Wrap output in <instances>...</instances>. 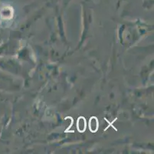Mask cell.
<instances>
[{
	"label": "cell",
	"instance_id": "6da1fadb",
	"mask_svg": "<svg viewBox=\"0 0 154 154\" xmlns=\"http://www.w3.org/2000/svg\"><path fill=\"white\" fill-rule=\"evenodd\" d=\"M88 126H89V129H90L91 132L96 133L99 127V122L96 116L91 117L89 123H88Z\"/></svg>",
	"mask_w": 154,
	"mask_h": 154
},
{
	"label": "cell",
	"instance_id": "7a4b0ae2",
	"mask_svg": "<svg viewBox=\"0 0 154 154\" xmlns=\"http://www.w3.org/2000/svg\"><path fill=\"white\" fill-rule=\"evenodd\" d=\"M87 121L84 116H80L77 121V129L80 133H84L86 130Z\"/></svg>",
	"mask_w": 154,
	"mask_h": 154
}]
</instances>
